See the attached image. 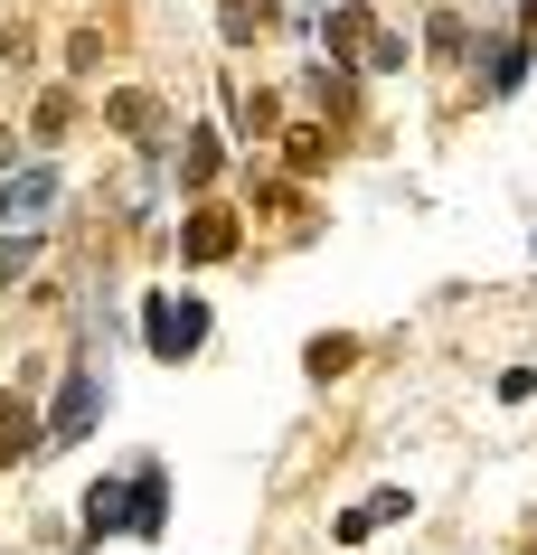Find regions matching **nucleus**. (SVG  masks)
Masks as SVG:
<instances>
[{
	"instance_id": "1",
	"label": "nucleus",
	"mask_w": 537,
	"mask_h": 555,
	"mask_svg": "<svg viewBox=\"0 0 537 555\" xmlns=\"http://www.w3.org/2000/svg\"><path fill=\"white\" fill-rule=\"evenodd\" d=\"M330 48V57H349V66H368V76H396V66H406V38L396 29H378V20H368V10H358V0H340V10H330L321 29H311Z\"/></svg>"
},
{
	"instance_id": "2",
	"label": "nucleus",
	"mask_w": 537,
	"mask_h": 555,
	"mask_svg": "<svg viewBox=\"0 0 537 555\" xmlns=\"http://www.w3.org/2000/svg\"><path fill=\"white\" fill-rule=\"evenodd\" d=\"M94 414H104V386H94V367H76L66 396H57V414L38 424V442H48V452H76V442L94 434Z\"/></svg>"
},
{
	"instance_id": "3",
	"label": "nucleus",
	"mask_w": 537,
	"mask_h": 555,
	"mask_svg": "<svg viewBox=\"0 0 537 555\" xmlns=\"http://www.w3.org/2000/svg\"><path fill=\"white\" fill-rule=\"evenodd\" d=\"M236 207H189V217H179V255H189V263H227V255H236Z\"/></svg>"
},
{
	"instance_id": "4",
	"label": "nucleus",
	"mask_w": 537,
	"mask_h": 555,
	"mask_svg": "<svg viewBox=\"0 0 537 555\" xmlns=\"http://www.w3.org/2000/svg\"><path fill=\"white\" fill-rule=\"evenodd\" d=\"M142 330H151V358H189L208 339V311H199V301H151Z\"/></svg>"
},
{
	"instance_id": "5",
	"label": "nucleus",
	"mask_w": 537,
	"mask_h": 555,
	"mask_svg": "<svg viewBox=\"0 0 537 555\" xmlns=\"http://www.w3.org/2000/svg\"><path fill=\"white\" fill-rule=\"evenodd\" d=\"M48 207H57V170H10L0 179V227L10 235H29Z\"/></svg>"
},
{
	"instance_id": "6",
	"label": "nucleus",
	"mask_w": 537,
	"mask_h": 555,
	"mask_svg": "<svg viewBox=\"0 0 537 555\" xmlns=\"http://www.w3.org/2000/svg\"><path fill=\"white\" fill-rule=\"evenodd\" d=\"M104 122H114L132 151H151L161 142V94H142V86H123V94H104Z\"/></svg>"
},
{
	"instance_id": "7",
	"label": "nucleus",
	"mask_w": 537,
	"mask_h": 555,
	"mask_svg": "<svg viewBox=\"0 0 537 555\" xmlns=\"http://www.w3.org/2000/svg\"><path fill=\"white\" fill-rule=\"evenodd\" d=\"M217 29H227V48H255L273 29V0H217Z\"/></svg>"
},
{
	"instance_id": "8",
	"label": "nucleus",
	"mask_w": 537,
	"mask_h": 555,
	"mask_svg": "<svg viewBox=\"0 0 537 555\" xmlns=\"http://www.w3.org/2000/svg\"><path fill=\"white\" fill-rule=\"evenodd\" d=\"M217 170H227V142H217V132H189V142H179V189H208Z\"/></svg>"
},
{
	"instance_id": "9",
	"label": "nucleus",
	"mask_w": 537,
	"mask_h": 555,
	"mask_svg": "<svg viewBox=\"0 0 537 555\" xmlns=\"http://www.w3.org/2000/svg\"><path fill=\"white\" fill-rule=\"evenodd\" d=\"M302 367H311V377H349V367H358V339H349V330H321V339H311V349H302Z\"/></svg>"
},
{
	"instance_id": "10",
	"label": "nucleus",
	"mask_w": 537,
	"mask_h": 555,
	"mask_svg": "<svg viewBox=\"0 0 537 555\" xmlns=\"http://www.w3.org/2000/svg\"><path fill=\"white\" fill-rule=\"evenodd\" d=\"M406 508H415V499H406V490H378V499H368V508H349V518H340V546H358V537H368V527H387V518H406Z\"/></svg>"
},
{
	"instance_id": "11",
	"label": "nucleus",
	"mask_w": 537,
	"mask_h": 555,
	"mask_svg": "<svg viewBox=\"0 0 537 555\" xmlns=\"http://www.w3.org/2000/svg\"><path fill=\"white\" fill-rule=\"evenodd\" d=\"M273 122H283V104H273L265 86H236V132H245V142H265Z\"/></svg>"
},
{
	"instance_id": "12",
	"label": "nucleus",
	"mask_w": 537,
	"mask_h": 555,
	"mask_svg": "<svg viewBox=\"0 0 537 555\" xmlns=\"http://www.w3.org/2000/svg\"><path fill=\"white\" fill-rule=\"evenodd\" d=\"M29 434H38L29 396H0V462H20V452H29Z\"/></svg>"
},
{
	"instance_id": "13",
	"label": "nucleus",
	"mask_w": 537,
	"mask_h": 555,
	"mask_svg": "<svg viewBox=\"0 0 537 555\" xmlns=\"http://www.w3.org/2000/svg\"><path fill=\"white\" fill-rule=\"evenodd\" d=\"M424 48H434V57H462V48H472V20H462V10H434V20H424Z\"/></svg>"
},
{
	"instance_id": "14",
	"label": "nucleus",
	"mask_w": 537,
	"mask_h": 555,
	"mask_svg": "<svg viewBox=\"0 0 537 555\" xmlns=\"http://www.w3.org/2000/svg\"><path fill=\"white\" fill-rule=\"evenodd\" d=\"M283 160H293V170H321V160H330V132H321V122H293Z\"/></svg>"
},
{
	"instance_id": "15",
	"label": "nucleus",
	"mask_w": 537,
	"mask_h": 555,
	"mask_svg": "<svg viewBox=\"0 0 537 555\" xmlns=\"http://www.w3.org/2000/svg\"><path fill=\"white\" fill-rule=\"evenodd\" d=\"M66 122H76V104H66V94H38V142H57Z\"/></svg>"
},
{
	"instance_id": "16",
	"label": "nucleus",
	"mask_w": 537,
	"mask_h": 555,
	"mask_svg": "<svg viewBox=\"0 0 537 555\" xmlns=\"http://www.w3.org/2000/svg\"><path fill=\"white\" fill-rule=\"evenodd\" d=\"M66 66H76V76H94V66H104V38L76 29V38H66Z\"/></svg>"
},
{
	"instance_id": "17",
	"label": "nucleus",
	"mask_w": 537,
	"mask_h": 555,
	"mask_svg": "<svg viewBox=\"0 0 537 555\" xmlns=\"http://www.w3.org/2000/svg\"><path fill=\"white\" fill-rule=\"evenodd\" d=\"M293 20H302V29H321V20H330V0H293Z\"/></svg>"
}]
</instances>
